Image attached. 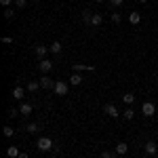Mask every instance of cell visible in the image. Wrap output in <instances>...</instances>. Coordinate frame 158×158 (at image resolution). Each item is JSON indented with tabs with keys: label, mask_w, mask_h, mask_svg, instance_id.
Here are the masks:
<instances>
[{
	"label": "cell",
	"mask_w": 158,
	"mask_h": 158,
	"mask_svg": "<svg viewBox=\"0 0 158 158\" xmlns=\"http://www.w3.org/2000/svg\"><path fill=\"white\" fill-rule=\"evenodd\" d=\"M91 19H93V11H82V21L91 25Z\"/></svg>",
	"instance_id": "44dd1931"
},
{
	"label": "cell",
	"mask_w": 158,
	"mask_h": 158,
	"mask_svg": "<svg viewBox=\"0 0 158 158\" xmlns=\"http://www.w3.org/2000/svg\"><path fill=\"white\" fill-rule=\"evenodd\" d=\"M2 42H4V44H13V38L11 36H2Z\"/></svg>",
	"instance_id": "83f0119b"
},
{
	"label": "cell",
	"mask_w": 158,
	"mask_h": 158,
	"mask_svg": "<svg viewBox=\"0 0 158 158\" xmlns=\"http://www.w3.org/2000/svg\"><path fill=\"white\" fill-rule=\"evenodd\" d=\"M36 57L38 59H47V53L51 51V47H47V44H36Z\"/></svg>",
	"instance_id": "8992f818"
},
{
	"label": "cell",
	"mask_w": 158,
	"mask_h": 158,
	"mask_svg": "<svg viewBox=\"0 0 158 158\" xmlns=\"http://www.w3.org/2000/svg\"><path fill=\"white\" fill-rule=\"evenodd\" d=\"M122 116H124V118H127V120H133V116H135L133 108H131V106H129V108H127V110H124V112H122Z\"/></svg>",
	"instance_id": "7402d4cb"
},
{
	"label": "cell",
	"mask_w": 158,
	"mask_h": 158,
	"mask_svg": "<svg viewBox=\"0 0 158 158\" xmlns=\"http://www.w3.org/2000/svg\"><path fill=\"white\" fill-rule=\"evenodd\" d=\"M0 4H2V6H6V9H9V6H11V4H13V0H0Z\"/></svg>",
	"instance_id": "f1b7e54d"
},
{
	"label": "cell",
	"mask_w": 158,
	"mask_h": 158,
	"mask_svg": "<svg viewBox=\"0 0 158 158\" xmlns=\"http://www.w3.org/2000/svg\"><path fill=\"white\" fill-rule=\"evenodd\" d=\"M129 23L131 25H139L141 23V15H139V13H129Z\"/></svg>",
	"instance_id": "9c48e42d"
},
{
	"label": "cell",
	"mask_w": 158,
	"mask_h": 158,
	"mask_svg": "<svg viewBox=\"0 0 158 158\" xmlns=\"http://www.w3.org/2000/svg\"><path fill=\"white\" fill-rule=\"evenodd\" d=\"M19 154H21V152H19V148H15V146L6 148V156H9V158H19Z\"/></svg>",
	"instance_id": "5bb4252c"
},
{
	"label": "cell",
	"mask_w": 158,
	"mask_h": 158,
	"mask_svg": "<svg viewBox=\"0 0 158 158\" xmlns=\"http://www.w3.org/2000/svg\"><path fill=\"white\" fill-rule=\"evenodd\" d=\"M51 53H55V55H61V51H63V44H61L59 40H55V42H51Z\"/></svg>",
	"instance_id": "8fae6325"
},
{
	"label": "cell",
	"mask_w": 158,
	"mask_h": 158,
	"mask_svg": "<svg viewBox=\"0 0 158 158\" xmlns=\"http://www.w3.org/2000/svg\"><path fill=\"white\" fill-rule=\"evenodd\" d=\"M156 152H158L156 141H148V143H146V154H150V156H154Z\"/></svg>",
	"instance_id": "7c38bea8"
},
{
	"label": "cell",
	"mask_w": 158,
	"mask_h": 158,
	"mask_svg": "<svg viewBox=\"0 0 158 158\" xmlns=\"http://www.w3.org/2000/svg\"><path fill=\"white\" fill-rule=\"evenodd\" d=\"M103 112H106L108 116H112V118H118V116H120V112H118V108H116L114 103H106V106H103Z\"/></svg>",
	"instance_id": "5b68a950"
},
{
	"label": "cell",
	"mask_w": 158,
	"mask_h": 158,
	"mask_svg": "<svg viewBox=\"0 0 158 158\" xmlns=\"http://www.w3.org/2000/svg\"><path fill=\"white\" fill-rule=\"evenodd\" d=\"M2 133H4V137H13V135H15V131H13V127H9V124H6V127L2 129Z\"/></svg>",
	"instance_id": "cb8c5ba5"
},
{
	"label": "cell",
	"mask_w": 158,
	"mask_h": 158,
	"mask_svg": "<svg viewBox=\"0 0 158 158\" xmlns=\"http://www.w3.org/2000/svg\"><path fill=\"white\" fill-rule=\"evenodd\" d=\"M19 114L30 116V114H32V106H30V103H21V106H19Z\"/></svg>",
	"instance_id": "ac0fdd59"
},
{
	"label": "cell",
	"mask_w": 158,
	"mask_h": 158,
	"mask_svg": "<svg viewBox=\"0 0 158 158\" xmlns=\"http://www.w3.org/2000/svg\"><path fill=\"white\" fill-rule=\"evenodd\" d=\"M38 129H40V124H38V122H30V124L25 127V131H27V133H36Z\"/></svg>",
	"instance_id": "ffe728a7"
},
{
	"label": "cell",
	"mask_w": 158,
	"mask_h": 158,
	"mask_svg": "<svg viewBox=\"0 0 158 158\" xmlns=\"http://www.w3.org/2000/svg\"><path fill=\"white\" fill-rule=\"evenodd\" d=\"M55 95H59V97H65L68 95V91H70V82H65V80H55Z\"/></svg>",
	"instance_id": "6da1fadb"
},
{
	"label": "cell",
	"mask_w": 158,
	"mask_h": 158,
	"mask_svg": "<svg viewBox=\"0 0 158 158\" xmlns=\"http://www.w3.org/2000/svg\"><path fill=\"white\" fill-rule=\"evenodd\" d=\"M25 4H27V0H15V6L17 9H25Z\"/></svg>",
	"instance_id": "484cf974"
},
{
	"label": "cell",
	"mask_w": 158,
	"mask_h": 158,
	"mask_svg": "<svg viewBox=\"0 0 158 158\" xmlns=\"http://www.w3.org/2000/svg\"><path fill=\"white\" fill-rule=\"evenodd\" d=\"M23 95H25V89H21V86L13 89V99H23Z\"/></svg>",
	"instance_id": "2e32d148"
},
{
	"label": "cell",
	"mask_w": 158,
	"mask_h": 158,
	"mask_svg": "<svg viewBox=\"0 0 158 158\" xmlns=\"http://www.w3.org/2000/svg\"><path fill=\"white\" fill-rule=\"evenodd\" d=\"M38 89H40V82H38V80H30V82L25 85V91H27V93H36Z\"/></svg>",
	"instance_id": "30bf717a"
},
{
	"label": "cell",
	"mask_w": 158,
	"mask_h": 158,
	"mask_svg": "<svg viewBox=\"0 0 158 158\" xmlns=\"http://www.w3.org/2000/svg\"><path fill=\"white\" fill-rule=\"evenodd\" d=\"M120 13H112V21H114V23H120Z\"/></svg>",
	"instance_id": "4316f807"
},
{
	"label": "cell",
	"mask_w": 158,
	"mask_h": 158,
	"mask_svg": "<svg viewBox=\"0 0 158 158\" xmlns=\"http://www.w3.org/2000/svg\"><path fill=\"white\" fill-rule=\"evenodd\" d=\"M38 70H40L42 74H49L51 70H53V63H51L49 59H40L38 61Z\"/></svg>",
	"instance_id": "52a82bcc"
},
{
	"label": "cell",
	"mask_w": 158,
	"mask_h": 158,
	"mask_svg": "<svg viewBox=\"0 0 158 158\" xmlns=\"http://www.w3.org/2000/svg\"><path fill=\"white\" fill-rule=\"evenodd\" d=\"M122 101H124L127 106H131V103L135 101V95L133 93H124V95H122Z\"/></svg>",
	"instance_id": "d6986e66"
},
{
	"label": "cell",
	"mask_w": 158,
	"mask_h": 158,
	"mask_svg": "<svg viewBox=\"0 0 158 158\" xmlns=\"http://www.w3.org/2000/svg\"><path fill=\"white\" fill-rule=\"evenodd\" d=\"M114 154H116V152H112V150H103V152H101V158H114Z\"/></svg>",
	"instance_id": "d4e9b609"
},
{
	"label": "cell",
	"mask_w": 158,
	"mask_h": 158,
	"mask_svg": "<svg viewBox=\"0 0 158 158\" xmlns=\"http://www.w3.org/2000/svg\"><path fill=\"white\" fill-rule=\"evenodd\" d=\"M38 82H40V89H44V91H49V89H55V80H51L49 74H42Z\"/></svg>",
	"instance_id": "3957f363"
},
{
	"label": "cell",
	"mask_w": 158,
	"mask_h": 158,
	"mask_svg": "<svg viewBox=\"0 0 158 158\" xmlns=\"http://www.w3.org/2000/svg\"><path fill=\"white\" fill-rule=\"evenodd\" d=\"M4 19H15V11H13L11 6H9V9H4Z\"/></svg>",
	"instance_id": "603a6c76"
},
{
	"label": "cell",
	"mask_w": 158,
	"mask_h": 158,
	"mask_svg": "<svg viewBox=\"0 0 158 158\" xmlns=\"http://www.w3.org/2000/svg\"><path fill=\"white\" fill-rule=\"evenodd\" d=\"M9 116H19V110H15V108H11V110H9Z\"/></svg>",
	"instance_id": "4dcf8cb0"
},
{
	"label": "cell",
	"mask_w": 158,
	"mask_h": 158,
	"mask_svg": "<svg viewBox=\"0 0 158 158\" xmlns=\"http://www.w3.org/2000/svg\"><path fill=\"white\" fill-rule=\"evenodd\" d=\"M141 112H143V116H146V118H150V116H154V114H156V106H154L152 101H146V103L141 106Z\"/></svg>",
	"instance_id": "277c9868"
},
{
	"label": "cell",
	"mask_w": 158,
	"mask_h": 158,
	"mask_svg": "<svg viewBox=\"0 0 158 158\" xmlns=\"http://www.w3.org/2000/svg\"><path fill=\"white\" fill-rule=\"evenodd\" d=\"M139 2H148V0H139Z\"/></svg>",
	"instance_id": "836d02e7"
},
{
	"label": "cell",
	"mask_w": 158,
	"mask_h": 158,
	"mask_svg": "<svg viewBox=\"0 0 158 158\" xmlns=\"http://www.w3.org/2000/svg\"><path fill=\"white\" fill-rule=\"evenodd\" d=\"M68 82H70V85H74V86H78L80 82H82V76H80L78 72H74L72 76H70V80H68Z\"/></svg>",
	"instance_id": "9a60e30c"
},
{
	"label": "cell",
	"mask_w": 158,
	"mask_h": 158,
	"mask_svg": "<svg viewBox=\"0 0 158 158\" xmlns=\"http://www.w3.org/2000/svg\"><path fill=\"white\" fill-rule=\"evenodd\" d=\"M122 2H124V0H110V4H112V6H120Z\"/></svg>",
	"instance_id": "f546056e"
},
{
	"label": "cell",
	"mask_w": 158,
	"mask_h": 158,
	"mask_svg": "<svg viewBox=\"0 0 158 158\" xmlns=\"http://www.w3.org/2000/svg\"><path fill=\"white\" fill-rule=\"evenodd\" d=\"M36 148L40 152H49V150H53V139L51 137H38Z\"/></svg>",
	"instance_id": "7a4b0ae2"
},
{
	"label": "cell",
	"mask_w": 158,
	"mask_h": 158,
	"mask_svg": "<svg viewBox=\"0 0 158 158\" xmlns=\"http://www.w3.org/2000/svg\"><path fill=\"white\" fill-rule=\"evenodd\" d=\"M19 158H30V154H27V152H21V154H19Z\"/></svg>",
	"instance_id": "1f68e13d"
},
{
	"label": "cell",
	"mask_w": 158,
	"mask_h": 158,
	"mask_svg": "<svg viewBox=\"0 0 158 158\" xmlns=\"http://www.w3.org/2000/svg\"><path fill=\"white\" fill-rule=\"evenodd\" d=\"M101 23H103V17H101L99 13H93V19H91V25H95V27H99Z\"/></svg>",
	"instance_id": "e0dca14e"
},
{
	"label": "cell",
	"mask_w": 158,
	"mask_h": 158,
	"mask_svg": "<svg viewBox=\"0 0 158 158\" xmlns=\"http://www.w3.org/2000/svg\"><path fill=\"white\" fill-rule=\"evenodd\" d=\"M95 2H103V0H95Z\"/></svg>",
	"instance_id": "d6a6232c"
},
{
	"label": "cell",
	"mask_w": 158,
	"mask_h": 158,
	"mask_svg": "<svg viewBox=\"0 0 158 158\" xmlns=\"http://www.w3.org/2000/svg\"><path fill=\"white\" fill-rule=\"evenodd\" d=\"M93 65H85V63H74V72H93Z\"/></svg>",
	"instance_id": "ba28073f"
},
{
	"label": "cell",
	"mask_w": 158,
	"mask_h": 158,
	"mask_svg": "<svg viewBox=\"0 0 158 158\" xmlns=\"http://www.w3.org/2000/svg\"><path fill=\"white\" fill-rule=\"evenodd\" d=\"M114 152L122 156V154H127V152H129V146H127L124 141H120V143H116V148H114Z\"/></svg>",
	"instance_id": "4fadbf2b"
}]
</instances>
